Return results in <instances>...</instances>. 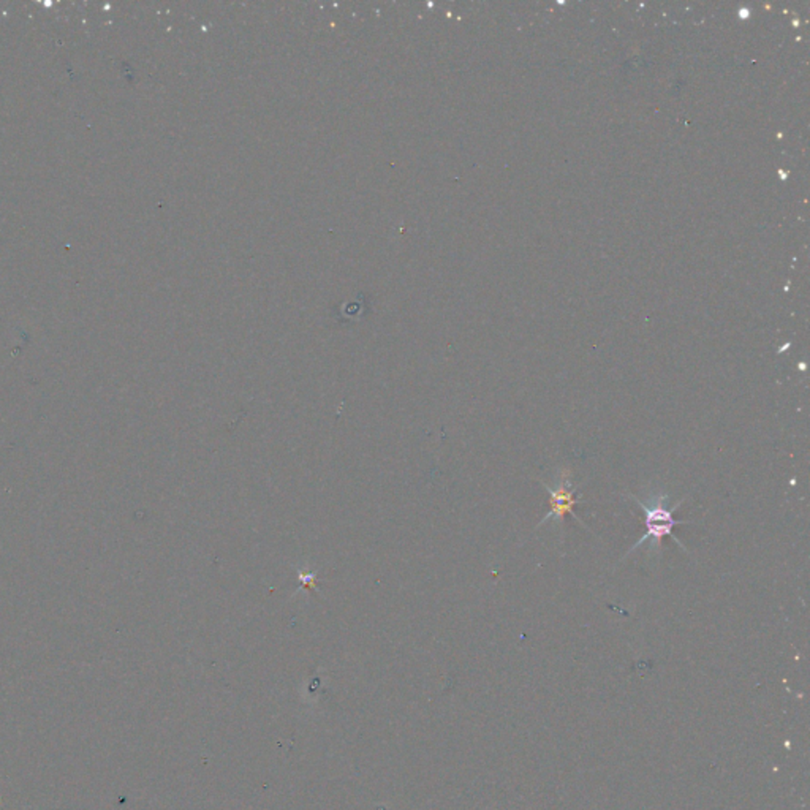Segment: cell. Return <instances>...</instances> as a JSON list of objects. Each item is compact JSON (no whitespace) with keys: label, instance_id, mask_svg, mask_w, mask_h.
<instances>
[{"label":"cell","instance_id":"obj_1","mask_svg":"<svg viewBox=\"0 0 810 810\" xmlns=\"http://www.w3.org/2000/svg\"><path fill=\"white\" fill-rule=\"evenodd\" d=\"M630 497L645 511L646 532L645 535L639 538L635 545L631 546L630 551L625 554L624 559L627 556H630L631 552L637 551L639 546L645 545V543H649V556H660L662 541H663V538L667 537L673 538L674 541L681 546L684 551H687V548L673 533V529L676 525L690 523V521H686V519H676L673 517L674 511L684 503V499L673 505L671 509H668V494L663 493V491H660V489H654L653 493L647 495L646 502L643 499L637 497V495L630 494Z\"/></svg>","mask_w":810,"mask_h":810},{"label":"cell","instance_id":"obj_2","mask_svg":"<svg viewBox=\"0 0 810 810\" xmlns=\"http://www.w3.org/2000/svg\"><path fill=\"white\" fill-rule=\"evenodd\" d=\"M541 485H543V488L546 489V493H549V495H551L552 509L551 513L545 515V517L541 519V523L538 524V527L545 523V521L552 519V517H554L556 521H559L560 524H564V519H565L568 513L573 515L574 519L580 521V523L584 525L581 519L573 513V507L576 503H580V501L574 499V493L578 491V488H573V486H572V474H570L568 470H564V472L559 475V480L556 481L554 486H549L545 481H541Z\"/></svg>","mask_w":810,"mask_h":810}]
</instances>
